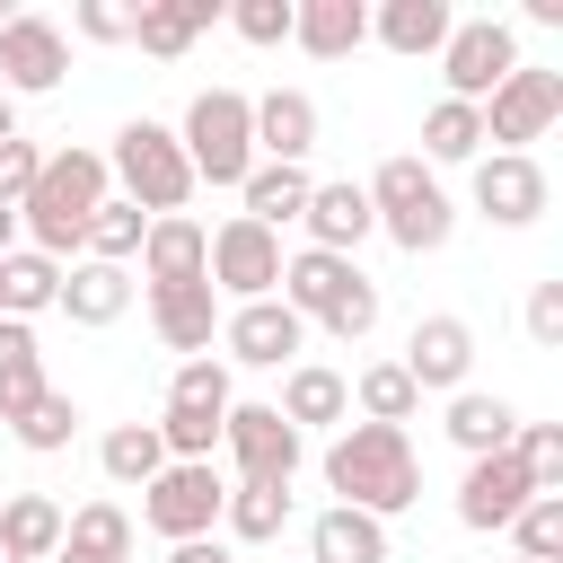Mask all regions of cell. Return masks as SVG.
Returning <instances> with one entry per match:
<instances>
[{"mask_svg":"<svg viewBox=\"0 0 563 563\" xmlns=\"http://www.w3.org/2000/svg\"><path fill=\"white\" fill-rule=\"evenodd\" d=\"M325 484L343 493V510H369V519H396L422 501V457L405 431L387 422H352L334 449H325Z\"/></svg>","mask_w":563,"mask_h":563,"instance_id":"obj_1","label":"cell"},{"mask_svg":"<svg viewBox=\"0 0 563 563\" xmlns=\"http://www.w3.org/2000/svg\"><path fill=\"white\" fill-rule=\"evenodd\" d=\"M0 501H9V493H0Z\"/></svg>","mask_w":563,"mask_h":563,"instance_id":"obj_53","label":"cell"},{"mask_svg":"<svg viewBox=\"0 0 563 563\" xmlns=\"http://www.w3.org/2000/svg\"><path fill=\"white\" fill-rule=\"evenodd\" d=\"M62 70H70V35H62L53 18L18 9V18L0 26V79H9L18 97H44V88H62Z\"/></svg>","mask_w":563,"mask_h":563,"instance_id":"obj_12","label":"cell"},{"mask_svg":"<svg viewBox=\"0 0 563 563\" xmlns=\"http://www.w3.org/2000/svg\"><path fill=\"white\" fill-rule=\"evenodd\" d=\"M229 369L202 352V361H176V378H167V413H194V422H229Z\"/></svg>","mask_w":563,"mask_h":563,"instance_id":"obj_37","label":"cell"},{"mask_svg":"<svg viewBox=\"0 0 563 563\" xmlns=\"http://www.w3.org/2000/svg\"><path fill=\"white\" fill-rule=\"evenodd\" d=\"M308 554L317 563H387V519H369V510H317V528H308Z\"/></svg>","mask_w":563,"mask_h":563,"instance_id":"obj_27","label":"cell"},{"mask_svg":"<svg viewBox=\"0 0 563 563\" xmlns=\"http://www.w3.org/2000/svg\"><path fill=\"white\" fill-rule=\"evenodd\" d=\"M510 537H519L528 563H554V554H563V493H528L519 519H510Z\"/></svg>","mask_w":563,"mask_h":563,"instance_id":"obj_41","label":"cell"},{"mask_svg":"<svg viewBox=\"0 0 563 563\" xmlns=\"http://www.w3.org/2000/svg\"><path fill=\"white\" fill-rule=\"evenodd\" d=\"M299 220H308V246H325V255H352V246L378 229V220H369V194H361L352 176H343V185H317Z\"/></svg>","mask_w":563,"mask_h":563,"instance_id":"obj_23","label":"cell"},{"mask_svg":"<svg viewBox=\"0 0 563 563\" xmlns=\"http://www.w3.org/2000/svg\"><path fill=\"white\" fill-rule=\"evenodd\" d=\"M53 563H132V510H123V501H88V510H70Z\"/></svg>","mask_w":563,"mask_h":563,"instance_id":"obj_22","label":"cell"},{"mask_svg":"<svg viewBox=\"0 0 563 563\" xmlns=\"http://www.w3.org/2000/svg\"><path fill=\"white\" fill-rule=\"evenodd\" d=\"M510 431H519V413H510L501 396H484V387H457V396H449V440H457L466 457L510 449Z\"/></svg>","mask_w":563,"mask_h":563,"instance_id":"obj_32","label":"cell"},{"mask_svg":"<svg viewBox=\"0 0 563 563\" xmlns=\"http://www.w3.org/2000/svg\"><path fill=\"white\" fill-rule=\"evenodd\" d=\"M537 484H528V466L510 457V449H493V457H466V484H457V519L475 528V537H493V528H510L519 519V501H528Z\"/></svg>","mask_w":563,"mask_h":563,"instance_id":"obj_13","label":"cell"},{"mask_svg":"<svg viewBox=\"0 0 563 563\" xmlns=\"http://www.w3.org/2000/svg\"><path fill=\"white\" fill-rule=\"evenodd\" d=\"M510 70H519V35H510L501 18H457V26H449V44H440V79H449L457 106H484Z\"/></svg>","mask_w":563,"mask_h":563,"instance_id":"obj_7","label":"cell"},{"mask_svg":"<svg viewBox=\"0 0 563 563\" xmlns=\"http://www.w3.org/2000/svg\"><path fill=\"white\" fill-rule=\"evenodd\" d=\"M106 176L123 185V202H132L141 220H167V211H185V202H194L185 141H176L167 123H150V114H132V123L114 132V150H106Z\"/></svg>","mask_w":563,"mask_h":563,"instance_id":"obj_3","label":"cell"},{"mask_svg":"<svg viewBox=\"0 0 563 563\" xmlns=\"http://www.w3.org/2000/svg\"><path fill=\"white\" fill-rule=\"evenodd\" d=\"M202 264H211V229H202V220L167 211V220H150V229H141V273H150V290L202 282Z\"/></svg>","mask_w":563,"mask_h":563,"instance_id":"obj_17","label":"cell"},{"mask_svg":"<svg viewBox=\"0 0 563 563\" xmlns=\"http://www.w3.org/2000/svg\"><path fill=\"white\" fill-rule=\"evenodd\" d=\"M202 282H211V290H229L238 308H246V299H273V290H282V238H273V229H255L246 211H238V220H220V229H211V264H202Z\"/></svg>","mask_w":563,"mask_h":563,"instance_id":"obj_9","label":"cell"},{"mask_svg":"<svg viewBox=\"0 0 563 563\" xmlns=\"http://www.w3.org/2000/svg\"><path fill=\"white\" fill-rule=\"evenodd\" d=\"M150 325H158V343H167V352L202 361V352H211V334H220V290H211V282L150 290Z\"/></svg>","mask_w":563,"mask_h":563,"instance_id":"obj_18","label":"cell"},{"mask_svg":"<svg viewBox=\"0 0 563 563\" xmlns=\"http://www.w3.org/2000/svg\"><path fill=\"white\" fill-rule=\"evenodd\" d=\"M97 466H106V484H150L158 466H167V449H158V422H114L106 440H97Z\"/></svg>","mask_w":563,"mask_h":563,"instance_id":"obj_35","label":"cell"},{"mask_svg":"<svg viewBox=\"0 0 563 563\" xmlns=\"http://www.w3.org/2000/svg\"><path fill=\"white\" fill-rule=\"evenodd\" d=\"M9 132H18V114H9V97H0V141H9Z\"/></svg>","mask_w":563,"mask_h":563,"instance_id":"obj_49","label":"cell"},{"mask_svg":"<svg viewBox=\"0 0 563 563\" xmlns=\"http://www.w3.org/2000/svg\"><path fill=\"white\" fill-rule=\"evenodd\" d=\"M35 167H44V150H35L26 132H9V141H0V202H9V211L26 202V185H35Z\"/></svg>","mask_w":563,"mask_h":563,"instance_id":"obj_44","label":"cell"},{"mask_svg":"<svg viewBox=\"0 0 563 563\" xmlns=\"http://www.w3.org/2000/svg\"><path fill=\"white\" fill-rule=\"evenodd\" d=\"M352 282H361V264H352V255H325V246L282 255V308H290V317H317V325H325V308H343V299H352Z\"/></svg>","mask_w":563,"mask_h":563,"instance_id":"obj_16","label":"cell"},{"mask_svg":"<svg viewBox=\"0 0 563 563\" xmlns=\"http://www.w3.org/2000/svg\"><path fill=\"white\" fill-rule=\"evenodd\" d=\"M53 299H62V264L35 255V246H9V255H0V317L26 325V317H44Z\"/></svg>","mask_w":563,"mask_h":563,"instance_id":"obj_29","label":"cell"},{"mask_svg":"<svg viewBox=\"0 0 563 563\" xmlns=\"http://www.w3.org/2000/svg\"><path fill=\"white\" fill-rule=\"evenodd\" d=\"M396 369H405L413 387H440V396H457V387H466V369H475V325H466V317H422Z\"/></svg>","mask_w":563,"mask_h":563,"instance_id":"obj_15","label":"cell"},{"mask_svg":"<svg viewBox=\"0 0 563 563\" xmlns=\"http://www.w3.org/2000/svg\"><path fill=\"white\" fill-rule=\"evenodd\" d=\"M290 44L317 62H343L369 44V9L361 0H290Z\"/></svg>","mask_w":563,"mask_h":563,"instance_id":"obj_19","label":"cell"},{"mask_svg":"<svg viewBox=\"0 0 563 563\" xmlns=\"http://www.w3.org/2000/svg\"><path fill=\"white\" fill-rule=\"evenodd\" d=\"M299 440L308 431H325V422H343L352 413V387H343V369H325V361H290V378H282V405H273Z\"/></svg>","mask_w":563,"mask_h":563,"instance_id":"obj_20","label":"cell"},{"mask_svg":"<svg viewBox=\"0 0 563 563\" xmlns=\"http://www.w3.org/2000/svg\"><path fill=\"white\" fill-rule=\"evenodd\" d=\"M510 563H528V554H510Z\"/></svg>","mask_w":563,"mask_h":563,"instance_id":"obj_52","label":"cell"},{"mask_svg":"<svg viewBox=\"0 0 563 563\" xmlns=\"http://www.w3.org/2000/svg\"><path fill=\"white\" fill-rule=\"evenodd\" d=\"M545 202H554V185H545V167H537L528 150L475 158V211H484L493 229H528V220H545Z\"/></svg>","mask_w":563,"mask_h":563,"instance_id":"obj_11","label":"cell"},{"mask_svg":"<svg viewBox=\"0 0 563 563\" xmlns=\"http://www.w3.org/2000/svg\"><path fill=\"white\" fill-rule=\"evenodd\" d=\"M211 18H220V0H141L132 44H141V53H158V62H176V53H185Z\"/></svg>","mask_w":563,"mask_h":563,"instance_id":"obj_28","label":"cell"},{"mask_svg":"<svg viewBox=\"0 0 563 563\" xmlns=\"http://www.w3.org/2000/svg\"><path fill=\"white\" fill-rule=\"evenodd\" d=\"M475 150H484V114L457 106V97H440V106L422 114V167H457V158H475Z\"/></svg>","mask_w":563,"mask_h":563,"instance_id":"obj_36","label":"cell"},{"mask_svg":"<svg viewBox=\"0 0 563 563\" xmlns=\"http://www.w3.org/2000/svg\"><path fill=\"white\" fill-rule=\"evenodd\" d=\"M132 18H141V0H79L70 9V26L88 44H132Z\"/></svg>","mask_w":563,"mask_h":563,"instance_id":"obj_42","label":"cell"},{"mask_svg":"<svg viewBox=\"0 0 563 563\" xmlns=\"http://www.w3.org/2000/svg\"><path fill=\"white\" fill-rule=\"evenodd\" d=\"M352 387V405H361V422H387V431H405L413 422V405H422V387L396 369V361H369L361 378H343Z\"/></svg>","mask_w":563,"mask_h":563,"instance_id":"obj_34","label":"cell"},{"mask_svg":"<svg viewBox=\"0 0 563 563\" xmlns=\"http://www.w3.org/2000/svg\"><path fill=\"white\" fill-rule=\"evenodd\" d=\"M141 229H150V220H141L132 202H114V194H106L79 246H88V264H132V255H141Z\"/></svg>","mask_w":563,"mask_h":563,"instance_id":"obj_38","label":"cell"},{"mask_svg":"<svg viewBox=\"0 0 563 563\" xmlns=\"http://www.w3.org/2000/svg\"><path fill=\"white\" fill-rule=\"evenodd\" d=\"M9 18H18V9H9V0H0V26H9Z\"/></svg>","mask_w":563,"mask_h":563,"instance_id":"obj_50","label":"cell"},{"mask_svg":"<svg viewBox=\"0 0 563 563\" xmlns=\"http://www.w3.org/2000/svg\"><path fill=\"white\" fill-rule=\"evenodd\" d=\"M229 26H238L246 44H290V0H238Z\"/></svg>","mask_w":563,"mask_h":563,"instance_id":"obj_43","label":"cell"},{"mask_svg":"<svg viewBox=\"0 0 563 563\" xmlns=\"http://www.w3.org/2000/svg\"><path fill=\"white\" fill-rule=\"evenodd\" d=\"M106 158L97 150H53L44 167H35V185H26V202H18V229H26V246L35 255H79V238H88V220H97V202H106Z\"/></svg>","mask_w":563,"mask_h":563,"instance_id":"obj_2","label":"cell"},{"mask_svg":"<svg viewBox=\"0 0 563 563\" xmlns=\"http://www.w3.org/2000/svg\"><path fill=\"white\" fill-rule=\"evenodd\" d=\"M220 449H229L238 484H290V475H299V457H308V440H299L273 405H229Z\"/></svg>","mask_w":563,"mask_h":563,"instance_id":"obj_10","label":"cell"},{"mask_svg":"<svg viewBox=\"0 0 563 563\" xmlns=\"http://www.w3.org/2000/svg\"><path fill=\"white\" fill-rule=\"evenodd\" d=\"M238 194H246V220L282 238V220H299V211H308V194H317V176H308V167H282V158H255Z\"/></svg>","mask_w":563,"mask_h":563,"instance_id":"obj_25","label":"cell"},{"mask_svg":"<svg viewBox=\"0 0 563 563\" xmlns=\"http://www.w3.org/2000/svg\"><path fill=\"white\" fill-rule=\"evenodd\" d=\"M0 545H9L18 563H53V545H62V501H53V493H9V501H0Z\"/></svg>","mask_w":563,"mask_h":563,"instance_id":"obj_30","label":"cell"},{"mask_svg":"<svg viewBox=\"0 0 563 563\" xmlns=\"http://www.w3.org/2000/svg\"><path fill=\"white\" fill-rule=\"evenodd\" d=\"M528 343H537V352L563 343V282H537V290H528Z\"/></svg>","mask_w":563,"mask_h":563,"instance_id":"obj_46","label":"cell"},{"mask_svg":"<svg viewBox=\"0 0 563 563\" xmlns=\"http://www.w3.org/2000/svg\"><path fill=\"white\" fill-rule=\"evenodd\" d=\"M0 563H18V554H9V545H0Z\"/></svg>","mask_w":563,"mask_h":563,"instance_id":"obj_51","label":"cell"},{"mask_svg":"<svg viewBox=\"0 0 563 563\" xmlns=\"http://www.w3.org/2000/svg\"><path fill=\"white\" fill-rule=\"evenodd\" d=\"M167 563H238V554H229V545H220V537H185V545H176V554H167Z\"/></svg>","mask_w":563,"mask_h":563,"instance_id":"obj_47","label":"cell"},{"mask_svg":"<svg viewBox=\"0 0 563 563\" xmlns=\"http://www.w3.org/2000/svg\"><path fill=\"white\" fill-rule=\"evenodd\" d=\"M220 519H229L238 545H273V537L290 528V484H229Z\"/></svg>","mask_w":563,"mask_h":563,"instance_id":"obj_33","label":"cell"},{"mask_svg":"<svg viewBox=\"0 0 563 563\" xmlns=\"http://www.w3.org/2000/svg\"><path fill=\"white\" fill-rule=\"evenodd\" d=\"M369 325H378V282H352V299L325 308V334H334V343H361Z\"/></svg>","mask_w":563,"mask_h":563,"instance_id":"obj_45","label":"cell"},{"mask_svg":"<svg viewBox=\"0 0 563 563\" xmlns=\"http://www.w3.org/2000/svg\"><path fill=\"white\" fill-rule=\"evenodd\" d=\"M299 334H308V317H290L282 299H246V308L220 317V343H229V361H246V369H282V361L299 352Z\"/></svg>","mask_w":563,"mask_h":563,"instance_id":"obj_14","label":"cell"},{"mask_svg":"<svg viewBox=\"0 0 563 563\" xmlns=\"http://www.w3.org/2000/svg\"><path fill=\"white\" fill-rule=\"evenodd\" d=\"M9 246H18V211L0 202V255H9Z\"/></svg>","mask_w":563,"mask_h":563,"instance_id":"obj_48","label":"cell"},{"mask_svg":"<svg viewBox=\"0 0 563 563\" xmlns=\"http://www.w3.org/2000/svg\"><path fill=\"white\" fill-rule=\"evenodd\" d=\"M510 457L528 466L537 493H563V422H519L510 431Z\"/></svg>","mask_w":563,"mask_h":563,"instance_id":"obj_40","label":"cell"},{"mask_svg":"<svg viewBox=\"0 0 563 563\" xmlns=\"http://www.w3.org/2000/svg\"><path fill=\"white\" fill-rule=\"evenodd\" d=\"M9 431H18V449H35V457H53V449H70V431H79V405L44 387V396H35V405H26V413H18Z\"/></svg>","mask_w":563,"mask_h":563,"instance_id":"obj_39","label":"cell"},{"mask_svg":"<svg viewBox=\"0 0 563 563\" xmlns=\"http://www.w3.org/2000/svg\"><path fill=\"white\" fill-rule=\"evenodd\" d=\"M484 141H501V150H528V141H545L554 132V114H563V70H537V62H519L484 106Z\"/></svg>","mask_w":563,"mask_h":563,"instance_id":"obj_8","label":"cell"},{"mask_svg":"<svg viewBox=\"0 0 563 563\" xmlns=\"http://www.w3.org/2000/svg\"><path fill=\"white\" fill-rule=\"evenodd\" d=\"M70 325H114L132 308V273L123 264H62V299H53Z\"/></svg>","mask_w":563,"mask_h":563,"instance_id":"obj_24","label":"cell"},{"mask_svg":"<svg viewBox=\"0 0 563 563\" xmlns=\"http://www.w3.org/2000/svg\"><path fill=\"white\" fill-rule=\"evenodd\" d=\"M35 396H44V343H35V325L0 317V422H18Z\"/></svg>","mask_w":563,"mask_h":563,"instance_id":"obj_31","label":"cell"},{"mask_svg":"<svg viewBox=\"0 0 563 563\" xmlns=\"http://www.w3.org/2000/svg\"><path fill=\"white\" fill-rule=\"evenodd\" d=\"M449 0H387L378 18H369V35L387 44V53H405V62H422V53H440L449 44Z\"/></svg>","mask_w":563,"mask_h":563,"instance_id":"obj_26","label":"cell"},{"mask_svg":"<svg viewBox=\"0 0 563 563\" xmlns=\"http://www.w3.org/2000/svg\"><path fill=\"white\" fill-rule=\"evenodd\" d=\"M255 150L282 158V167H299V158L317 150V97H308V88H273V97H255Z\"/></svg>","mask_w":563,"mask_h":563,"instance_id":"obj_21","label":"cell"},{"mask_svg":"<svg viewBox=\"0 0 563 563\" xmlns=\"http://www.w3.org/2000/svg\"><path fill=\"white\" fill-rule=\"evenodd\" d=\"M361 194H369V220H378L405 255H440L449 229H457V211H449V194H440V176H431L422 158H378V176H369Z\"/></svg>","mask_w":563,"mask_h":563,"instance_id":"obj_4","label":"cell"},{"mask_svg":"<svg viewBox=\"0 0 563 563\" xmlns=\"http://www.w3.org/2000/svg\"><path fill=\"white\" fill-rule=\"evenodd\" d=\"M220 501H229V475H220L211 457H167V466L141 484V519H150L167 545L211 537V528H220Z\"/></svg>","mask_w":563,"mask_h":563,"instance_id":"obj_6","label":"cell"},{"mask_svg":"<svg viewBox=\"0 0 563 563\" xmlns=\"http://www.w3.org/2000/svg\"><path fill=\"white\" fill-rule=\"evenodd\" d=\"M176 141H185L194 185H246V167H255V97H238V88H202V97L185 106Z\"/></svg>","mask_w":563,"mask_h":563,"instance_id":"obj_5","label":"cell"}]
</instances>
